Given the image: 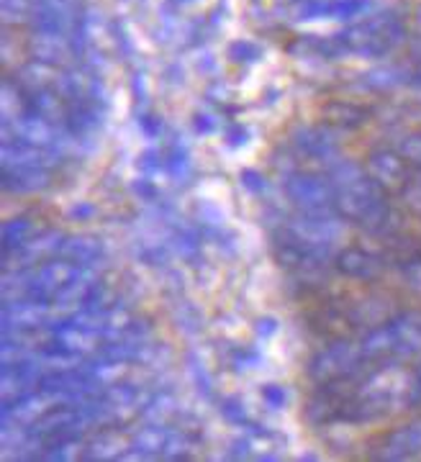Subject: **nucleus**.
Instances as JSON below:
<instances>
[{"mask_svg": "<svg viewBox=\"0 0 421 462\" xmlns=\"http://www.w3.org/2000/svg\"><path fill=\"white\" fill-rule=\"evenodd\" d=\"M362 355L370 365L404 363L421 355V314L406 311L375 327L362 339Z\"/></svg>", "mask_w": 421, "mask_h": 462, "instance_id": "nucleus-1", "label": "nucleus"}, {"mask_svg": "<svg viewBox=\"0 0 421 462\" xmlns=\"http://www.w3.org/2000/svg\"><path fill=\"white\" fill-rule=\"evenodd\" d=\"M365 116H368L365 108H360V106H347V103H334V106L326 108V118H329L332 124H341V126H357V124L365 121Z\"/></svg>", "mask_w": 421, "mask_h": 462, "instance_id": "nucleus-6", "label": "nucleus"}, {"mask_svg": "<svg viewBox=\"0 0 421 462\" xmlns=\"http://www.w3.org/2000/svg\"><path fill=\"white\" fill-rule=\"evenodd\" d=\"M396 149L408 160V165L414 167V172H421V132L404 136Z\"/></svg>", "mask_w": 421, "mask_h": 462, "instance_id": "nucleus-7", "label": "nucleus"}, {"mask_svg": "<svg viewBox=\"0 0 421 462\" xmlns=\"http://www.w3.org/2000/svg\"><path fill=\"white\" fill-rule=\"evenodd\" d=\"M375 455L383 460H408L421 455V419L388 431L380 439V445L375 447Z\"/></svg>", "mask_w": 421, "mask_h": 462, "instance_id": "nucleus-3", "label": "nucleus"}, {"mask_svg": "<svg viewBox=\"0 0 421 462\" xmlns=\"http://www.w3.org/2000/svg\"><path fill=\"white\" fill-rule=\"evenodd\" d=\"M416 375H419V380H421V367H416Z\"/></svg>", "mask_w": 421, "mask_h": 462, "instance_id": "nucleus-8", "label": "nucleus"}, {"mask_svg": "<svg viewBox=\"0 0 421 462\" xmlns=\"http://www.w3.org/2000/svg\"><path fill=\"white\" fill-rule=\"evenodd\" d=\"M337 270L352 281H375L386 270V257L365 247H347L337 257Z\"/></svg>", "mask_w": 421, "mask_h": 462, "instance_id": "nucleus-4", "label": "nucleus"}, {"mask_svg": "<svg viewBox=\"0 0 421 462\" xmlns=\"http://www.w3.org/2000/svg\"><path fill=\"white\" fill-rule=\"evenodd\" d=\"M368 175L388 196H401L414 178V167L408 165V160L398 149H375L368 157Z\"/></svg>", "mask_w": 421, "mask_h": 462, "instance_id": "nucleus-2", "label": "nucleus"}, {"mask_svg": "<svg viewBox=\"0 0 421 462\" xmlns=\"http://www.w3.org/2000/svg\"><path fill=\"white\" fill-rule=\"evenodd\" d=\"M293 196L298 200H304L311 208H322L326 200H329V193H326L324 185H319V182L313 180L293 182Z\"/></svg>", "mask_w": 421, "mask_h": 462, "instance_id": "nucleus-5", "label": "nucleus"}]
</instances>
